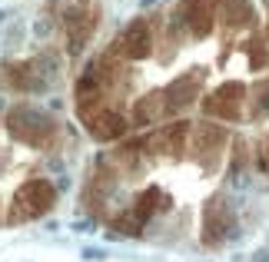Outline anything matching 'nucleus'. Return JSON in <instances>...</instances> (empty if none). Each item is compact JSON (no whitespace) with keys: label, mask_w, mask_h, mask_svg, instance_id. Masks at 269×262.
<instances>
[]
</instances>
